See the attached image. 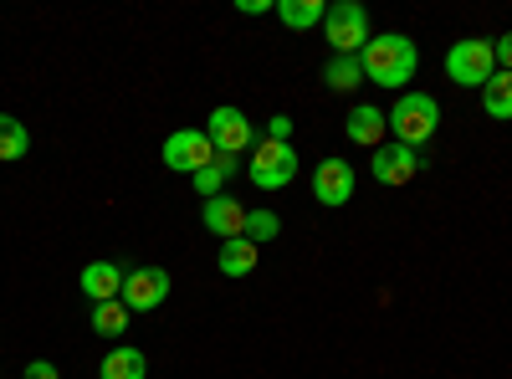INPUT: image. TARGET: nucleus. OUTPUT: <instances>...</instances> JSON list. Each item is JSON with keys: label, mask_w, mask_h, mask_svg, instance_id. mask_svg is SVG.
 <instances>
[{"label": "nucleus", "mask_w": 512, "mask_h": 379, "mask_svg": "<svg viewBox=\"0 0 512 379\" xmlns=\"http://www.w3.org/2000/svg\"><path fill=\"white\" fill-rule=\"evenodd\" d=\"M364 62V82H379V88H405V82H415L420 72V47L405 36V31H379L369 36V47L359 52Z\"/></svg>", "instance_id": "1"}, {"label": "nucleus", "mask_w": 512, "mask_h": 379, "mask_svg": "<svg viewBox=\"0 0 512 379\" xmlns=\"http://www.w3.org/2000/svg\"><path fill=\"white\" fill-rule=\"evenodd\" d=\"M384 123H390L395 144L425 149V144L436 139V129H441V103H436L431 93H400V103L384 113Z\"/></svg>", "instance_id": "2"}, {"label": "nucleus", "mask_w": 512, "mask_h": 379, "mask_svg": "<svg viewBox=\"0 0 512 379\" xmlns=\"http://www.w3.org/2000/svg\"><path fill=\"white\" fill-rule=\"evenodd\" d=\"M323 31H328V47L333 57H359L369 47V11L359 6V0H338V6H328L323 16Z\"/></svg>", "instance_id": "3"}, {"label": "nucleus", "mask_w": 512, "mask_h": 379, "mask_svg": "<svg viewBox=\"0 0 512 379\" xmlns=\"http://www.w3.org/2000/svg\"><path fill=\"white\" fill-rule=\"evenodd\" d=\"M492 72H497V52H492L487 36H466L446 52V77L456 88H487Z\"/></svg>", "instance_id": "4"}, {"label": "nucleus", "mask_w": 512, "mask_h": 379, "mask_svg": "<svg viewBox=\"0 0 512 379\" xmlns=\"http://www.w3.org/2000/svg\"><path fill=\"white\" fill-rule=\"evenodd\" d=\"M246 175L256 190H287L297 180V149L292 144H277V139H256L251 149V164H246Z\"/></svg>", "instance_id": "5"}, {"label": "nucleus", "mask_w": 512, "mask_h": 379, "mask_svg": "<svg viewBox=\"0 0 512 379\" xmlns=\"http://www.w3.org/2000/svg\"><path fill=\"white\" fill-rule=\"evenodd\" d=\"M205 139H210V149L216 154H246V149H256V123L241 113V108H231V103H221L216 113L205 118Z\"/></svg>", "instance_id": "6"}, {"label": "nucleus", "mask_w": 512, "mask_h": 379, "mask_svg": "<svg viewBox=\"0 0 512 379\" xmlns=\"http://www.w3.org/2000/svg\"><path fill=\"white\" fill-rule=\"evenodd\" d=\"M169 272L164 267H134V272H123V292H118V303L128 308V313H154V308H164V298H169Z\"/></svg>", "instance_id": "7"}, {"label": "nucleus", "mask_w": 512, "mask_h": 379, "mask_svg": "<svg viewBox=\"0 0 512 379\" xmlns=\"http://www.w3.org/2000/svg\"><path fill=\"white\" fill-rule=\"evenodd\" d=\"M425 170V159H420V149H405V144H379L374 149V159H369V175H374V185H390V190H400V185H410L415 175Z\"/></svg>", "instance_id": "8"}, {"label": "nucleus", "mask_w": 512, "mask_h": 379, "mask_svg": "<svg viewBox=\"0 0 512 379\" xmlns=\"http://www.w3.org/2000/svg\"><path fill=\"white\" fill-rule=\"evenodd\" d=\"M210 159H216V149H210L205 129H180V134L164 139V164H169L175 175H190V180H195Z\"/></svg>", "instance_id": "9"}, {"label": "nucleus", "mask_w": 512, "mask_h": 379, "mask_svg": "<svg viewBox=\"0 0 512 379\" xmlns=\"http://www.w3.org/2000/svg\"><path fill=\"white\" fill-rule=\"evenodd\" d=\"M354 164L349 159H338V154H328V159H318V170H313V200L318 205H349L354 200Z\"/></svg>", "instance_id": "10"}, {"label": "nucleus", "mask_w": 512, "mask_h": 379, "mask_svg": "<svg viewBox=\"0 0 512 379\" xmlns=\"http://www.w3.org/2000/svg\"><path fill=\"white\" fill-rule=\"evenodd\" d=\"M200 221H205L210 236L236 241V236H246V205L231 200V195H216V200H205V205H200Z\"/></svg>", "instance_id": "11"}, {"label": "nucleus", "mask_w": 512, "mask_h": 379, "mask_svg": "<svg viewBox=\"0 0 512 379\" xmlns=\"http://www.w3.org/2000/svg\"><path fill=\"white\" fill-rule=\"evenodd\" d=\"M77 282L88 292V303H118V292H123V272L113 262H88Z\"/></svg>", "instance_id": "12"}, {"label": "nucleus", "mask_w": 512, "mask_h": 379, "mask_svg": "<svg viewBox=\"0 0 512 379\" xmlns=\"http://www.w3.org/2000/svg\"><path fill=\"white\" fill-rule=\"evenodd\" d=\"M384 113L374 108V103H359V108H349V118H344V134L354 139V144H364V149H379L384 144Z\"/></svg>", "instance_id": "13"}, {"label": "nucleus", "mask_w": 512, "mask_h": 379, "mask_svg": "<svg viewBox=\"0 0 512 379\" xmlns=\"http://www.w3.org/2000/svg\"><path fill=\"white\" fill-rule=\"evenodd\" d=\"M256 241H246V236H236V241H221V251H216V267H221V277H246V272H256Z\"/></svg>", "instance_id": "14"}, {"label": "nucleus", "mask_w": 512, "mask_h": 379, "mask_svg": "<svg viewBox=\"0 0 512 379\" xmlns=\"http://www.w3.org/2000/svg\"><path fill=\"white\" fill-rule=\"evenodd\" d=\"M231 175H236V159H231V154H216L190 185H195L200 200H216V195H226V180H231Z\"/></svg>", "instance_id": "15"}, {"label": "nucleus", "mask_w": 512, "mask_h": 379, "mask_svg": "<svg viewBox=\"0 0 512 379\" xmlns=\"http://www.w3.org/2000/svg\"><path fill=\"white\" fill-rule=\"evenodd\" d=\"M144 374H149V359L139 349H113L98 364V379H144Z\"/></svg>", "instance_id": "16"}, {"label": "nucleus", "mask_w": 512, "mask_h": 379, "mask_svg": "<svg viewBox=\"0 0 512 379\" xmlns=\"http://www.w3.org/2000/svg\"><path fill=\"white\" fill-rule=\"evenodd\" d=\"M277 16L292 31H308V26H323L328 6H323V0H277Z\"/></svg>", "instance_id": "17"}, {"label": "nucleus", "mask_w": 512, "mask_h": 379, "mask_svg": "<svg viewBox=\"0 0 512 379\" xmlns=\"http://www.w3.org/2000/svg\"><path fill=\"white\" fill-rule=\"evenodd\" d=\"M482 113L497 123L512 118V72H492V82L482 88Z\"/></svg>", "instance_id": "18"}, {"label": "nucleus", "mask_w": 512, "mask_h": 379, "mask_svg": "<svg viewBox=\"0 0 512 379\" xmlns=\"http://www.w3.org/2000/svg\"><path fill=\"white\" fill-rule=\"evenodd\" d=\"M26 149H31L26 123H21V118H11V113H0V164H16V159H26Z\"/></svg>", "instance_id": "19"}, {"label": "nucleus", "mask_w": 512, "mask_h": 379, "mask_svg": "<svg viewBox=\"0 0 512 379\" xmlns=\"http://www.w3.org/2000/svg\"><path fill=\"white\" fill-rule=\"evenodd\" d=\"M323 82L333 93H354L359 82H364V62L359 57H333L328 67H323Z\"/></svg>", "instance_id": "20"}, {"label": "nucleus", "mask_w": 512, "mask_h": 379, "mask_svg": "<svg viewBox=\"0 0 512 379\" xmlns=\"http://www.w3.org/2000/svg\"><path fill=\"white\" fill-rule=\"evenodd\" d=\"M128 318L134 313H128L123 303H93V333L98 339H118V333L128 328Z\"/></svg>", "instance_id": "21"}, {"label": "nucleus", "mask_w": 512, "mask_h": 379, "mask_svg": "<svg viewBox=\"0 0 512 379\" xmlns=\"http://www.w3.org/2000/svg\"><path fill=\"white\" fill-rule=\"evenodd\" d=\"M277 231H282V221L272 216V210H246V241H256V246H267V241H277Z\"/></svg>", "instance_id": "22"}, {"label": "nucleus", "mask_w": 512, "mask_h": 379, "mask_svg": "<svg viewBox=\"0 0 512 379\" xmlns=\"http://www.w3.org/2000/svg\"><path fill=\"white\" fill-rule=\"evenodd\" d=\"M292 129H297V123L287 113H272L267 118V139H277V144H292Z\"/></svg>", "instance_id": "23"}, {"label": "nucleus", "mask_w": 512, "mask_h": 379, "mask_svg": "<svg viewBox=\"0 0 512 379\" xmlns=\"http://www.w3.org/2000/svg\"><path fill=\"white\" fill-rule=\"evenodd\" d=\"M21 379H62V369H57V364H52V359H31V364H26V374H21Z\"/></svg>", "instance_id": "24"}, {"label": "nucleus", "mask_w": 512, "mask_h": 379, "mask_svg": "<svg viewBox=\"0 0 512 379\" xmlns=\"http://www.w3.org/2000/svg\"><path fill=\"white\" fill-rule=\"evenodd\" d=\"M492 52H497V72H512V31H502L492 41Z\"/></svg>", "instance_id": "25"}, {"label": "nucleus", "mask_w": 512, "mask_h": 379, "mask_svg": "<svg viewBox=\"0 0 512 379\" xmlns=\"http://www.w3.org/2000/svg\"><path fill=\"white\" fill-rule=\"evenodd\" d=\"M236 11H241V16H262L267 0H236Z\"/></svg>", "instance_id": "26"}]
</instances>
